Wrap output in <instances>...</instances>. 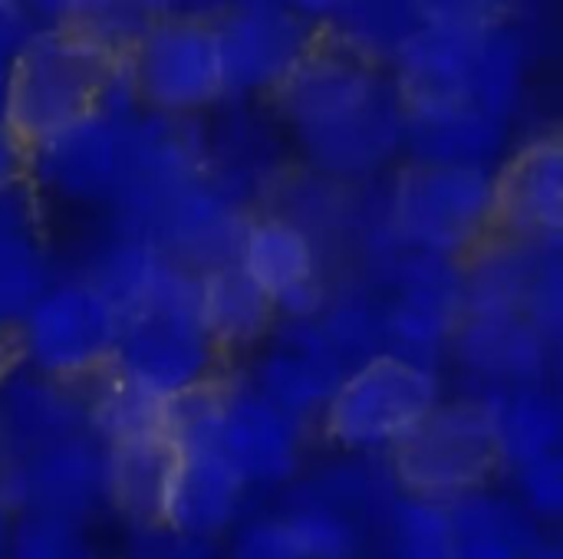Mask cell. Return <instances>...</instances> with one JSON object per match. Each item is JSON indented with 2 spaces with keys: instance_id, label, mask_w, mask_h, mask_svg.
<instances>
[{
  "instance_id": "cell-35",
  "label": "cell",
  "mask_w": 563,
  "mask_h": 559,
  "mask_svg": "<svg viewBox=\"0 0 563 559\" xmlns=\"http://www.w3.org/2000/svg\"><path fill=\"white\" fill-rule=\"evenodd\" d=\"M129 559H221V544L178 534L168 524H148L132 530Z\"/></svg>"
},
{
  "instance_id": "cell-36",
  "label": "cell",
  "mask_w": 563,
  "mask_h": 559,
  "mask_svg": "<svg viewBox=\"0 0 563 559\" xmlns=\"http://www.w3.org/2000/svg\"><path fill=\"white\" fill-rule=\"evenodd\" d=\"M525 316L551 339L561 346V329H563V270H561V250H554L534 287H531V297H528V306H525Z\"/></svg>"
},
{
  "instance_id": "cell-10",
  "label": "cell",
  "mask_w": 563,
  "mask_h": 559,
  "mask_svg": "<svg viewBox=\"0 0 563 559\" xmlns=\"http://www.w3.org/2000/svg\"><path fill=\"white\" fill-rule=\"evenodd\" d=\"M366 280L383 293L386 353L439 369L465 320L462 264L399 250Z\"/></svg>"
},
{
  "instance_id": "cell-24",
  "label": "cell",
  "mask_w": 563,
  "mask_h": 559,
  "mask_svg": "<svg viewBox=\"0 0 563 559\" xmlns=\"http://www.w3.org/2000/svg\"><path fill=\"white\" fill-rule=\"evenodd\" d=\"M175 465L178 448L168 441V435L106 448V507L115 511L132 530L162 524Z\"/></svg>"
},
{
  "instance_id": "cell-22",
  "label": "cell",
  "mask_w": 563,
  "mask_h": 559,
  "mask_svg": "<svg viewBox=\"0 0 563 559\" xmlns=\"http://www.w3.org/2000/svg\"><path fill=\"white\" fill-rule=\"evenodd\" d=\"M475 395L488 412L505 471L561 455L563 405L551 385H515Z\"/></svg>"
},
{
  "instance_id": "cell-15",
  "label": "cell",
  "mask_w": 563,
  "mask_h": 559,
  "mask_svg": "<svg viewBox=\"0 0 563 559\" xmlns=\"http://www.w3.org/2000/svg\"><path fill=\"white\" fill-rule=\"evenodd\" d=\"M0 504L13 517L46 514L86 524L106 507V448L82 432L10 458L0 468Z\"/></svg>"
},
{
  "instance_id": "cell-38",
  "label": "cell",
  "mask_w": 563,
  "mask_h": 559,
  "mask_svg": "<svg viewBox=\"0 0 563 559\" xmlns=\"http://www.w3.org/2000/svg\"><path fill=\"white\" fill-rule=\"evenodd\" d=\"M10 63L7 56H0V119H3V105H7V86H10Z\"/></svg>"
},
{
  "instance_id": "cell-2",
  "label": "cell",
  "mask_w": 563,
  "mask_h": 559,
  "mask_svg": "<svg viewBox=\"0 0 563 559\" xmlns=\"http://www.w3.org/2000/svg\"><path fill=\"white\" fill-rule=\"evenodd\" d=\"M119 63L122 56L73 26L49 23L36 30L10 63L3 125L26 152L36 148L102 102Z\"/></svg>"
},
{
  "instance_id": "cell-25",
  "label": "cell",
  "mask_w": 563,
  "mask_h": 559,
  "mask_svg": "<svg viewBox=\"0 0 563 559\" xmlns=\"http://www.w3.org/2000/svg\"><path fill=\"white\" fill-rule=\"evenodd\" d=\"M317 33L360 59L389 69L402 43L419 30V3H303Z\"/></svg>"
},
{
  "instance_id": "cell-32",
  "label": "cell",
  "mask_w": 563,
  "mask_h": 559,
  "mask_svg": "<svg viewBox=\"0 0 563 559\" xmlns=\"http://www.w3.org/2000/svg\"><path fill=\"white\" fill-rule=\"evenodd\" d=\"M86 524L46 514H16L10 521L3 559H92Z\"/></svg>"
},
{
  "instance_id": "cell-21",
  "label": "cell",
  "mask_w": 563,
  "mask_h": 559,
  "mask_svg": "<svg viewBox=\"0 0 563 559\" xmlns=\"http://www.w3.org/2000/svg\"><path fill=\"white\" fill-rule=\"evenodd\" d=\"M0 432L10 458L82 435V385H63L20 366H7L0 376Z\"/></svg>"
},
{
  "instance_id": "cell-41",
  "label": "cell",
  "mask_w": 563,
  "mask_h": 559,
  "mask_svg": "<svg viewBox=\"0 0 563 559\" xmlns=\"http://www.w3.org/2000/svg\"><path fill=\"white\" fill-rule=\"evenodd\" d=\"M10 366V346H7V336H0V376L7 372Z\"/></svg>"
},
{
  "instance_id": "cell-13",
  "label": "cell",
  "mask_w": 563,
  "mask_h": 559,
  "mask_svg": "<svg viewBox=\"0 0 563 559\" xmlns=\"http://www.w3.org/2000/svg\"><path fill=\"white\" fill-rule=\"evenodd\" d=\"M307 438V422L277 409L247 379L224 376L218 455L247 484V491L294 484L303 471Z\"/></svg>"
},
{
  "instance_id": "cell-33",
  "label": "cell",
  "mask_w": 563,
  "mask_h": 559,
  "mask_svg": "<svg viewBox=\"0 0 563 559\" xmlns=\"http://www.w3.org/2000/svg\"><path fill=\"white\" fill-rule=\"evenodd\" d=\"M221 559H307L284 514L244 517L228 534V550Z\"/></svg>"
},
{
  "instance_id": "cell-5",
  "label": "cell",
  "mask_w": 563,
  "mask_h": 559,
  "mask_svg": "<svg viewBox=\"0 0 563 559\" xmlns=\"http://www.w3.org/2000/svg\"><path fill=\"white\" fill-rule=\"evenodd\" d=\"M383 204L402 250L462 264L495 237V168L402 161L383 191Z\"/></svg>"
},
{
  "instance_id": "cell-26",
  "label": "cell",
  "mask_w": 563,
  "mask_h": 559,
  "mask_svg": "<svg viewBox=\"0 0 563 559\" xmlns=\"http://www.w3.org/2000/svg\"><path fill=\"white\" fill-rule=\"evenodd\" d=\"M459 554L455 559H528L544 540L538 524L505 497L482 491L449 507Z\"/></svg>"
},
{
  "instance_id": "cell-40",
  "label": "cell",
  "mask_w": 563,
  "mask_h": 559,
  "mask_svg": "<svg viewBox=\"0 0 563 559\" xmlns=\"http://www.w3.org/2000/svg\"><path fill=\"white\" fill-rule=\"evenodd\" d=\"M528 559H561V550H558V547H551V544H541V547H538V550H534Z\"/></svg>"
},
{
  "instance_id": "cell-16",
  "label": "cell",
  "mask_w": 563,
  "mask_h": 559,
  "mask_svg": "<svg viewBox=\"0 0 563 559\" xmlns=\"http://www.w3.org/2000/svg\"><path fill=\"white\" fill-rule=\"evenodd\" d=\"M346 369L350 366L317 320H277L251 376L244 379L277 409L313 428Z\"/></svg>"
},
{
  "instance_id": "cell-6",
  "label": "cell",
  "mask_w": 563,
  "mask_h": 559,
  "mask_svg": "<svg viewBox=\"0 0 563 559\" xmlns=\"http://www.w3.org/2000/svg\"><path fill=\"white\" fill-rule=\"evenodd\" d=\"M139 115L142 105L132 92L125 63H119L102 102L89 115L30 148L26 185L36 198H56L66 204H112L129 168Z\"/></svg>"
},
{
  "instance_id": "cell-9",
  "label": "cell",
  "mask_w": 563,
  "mask_h": 559,
  "mask_svg": "<svg viewBox=\"0 0 563 559\" xmlns=\"http://www.w3.org/2000/svg\"><path fill=\"white\" fill-rule=\"evenodd\" d=\"M211 10L158 7L152 26L122 56L142 112L165 119H201L224 102Z\"/></svg>"
},
{
  "instance_id": "cell-19",
  "label": "cell",
  "mask_w": 563,
  "mask_h": 559,
  "mask_svg": "<svg viewBox=\"0 0 563 559\" xmlns=\"http://www.w3.org/2000/svg\"><path fill=\"white\" fill-rule=\"evenodd\" d=\"M511 152V122L472 102L406 105L402 158L442 168H498Z\"/></svg>"
},
{
  "instance_id": "cell-18",
  "label": "cell",
  "mask_w": 563,
  "mask_h": 559,
  "mask_svg": "<svg viewBox=\"0 0 563 559\" xmlns=\"http://www.w3.org/2000/svg\"><path fill=\"white\" fill-rule=\"evenodd\" d=\"M551 343L525 313L508 316H465L449 356L478 382V392L548 385L558 359Z\"/></svg>"
},
{
  "instance_id": "cell-20",
  "label": "cell",
  "mask_w": 563,
  "mask_h": 559,
  "mask_svg": "<svg viewBox=\"0 0 563 559\" xmlns=\"http://www.w3.org/2000/svg\"><path fill=\"white\" fill-rule=\"evenodd\" d=\"M247 484L218 451H178L162 524L221 544L247 514Z\"/></svg>"
},
{
  "instance_id": "cell-3",
  "label": "cell",
  "mask_w": 563,
  "mask_h": 559,
  "mask_svg": "<svg viewBox=\"0 0 563 559\" xmlns=\"http://www.w3.org/2000/svg\"><path fill=\"white\" fill-rule=\"evenodd\" d=\"M221 362L198 320V273L168 260L148 303L122 320L109 369L172 402L221 379Z\"/></svg>"
},
{
  "instance_id": "cell-30",
  "label": "cell",
  "mask_w": 563,
  "mask_h": 559,
  "mask_svg": "<svg viewBox=\"0 0 563 559\" xmlns=\"http://www.w3.org/2000/svg\"><path fill=\"white\" fill-rule=\"evenodd\" d=\"M280 514L307 559H366L369 554V527L303 488H297L294 501Z\"/></svg>"
},
{
  "instance_id": "cell-39",
  "label": "cell",
  "mask_w": 563,
  "mask_h": 559,
  "mask_svg": "<svg viewBox=\"0 0 563 559\" xmlns=\"http://www.w3.org/2000/svg\"><path fill=\"white\" fill-rule=\"evenodd\" d=\"M10 521H13V514L0 504V559L7 554V537H10Z\"/></svg>"
},
{
  "instance_id": "cell-4",
  "label": "cell",
  "mask_w": 563,
  "mask_h": 559,
  "mask_svg": "<svg viewBox=\"0 0 563 559\" xmlns=\"http://www.w3.org/2000/svg\"><path fill=\"white\" fill-rule=\"evenodd\" d=\"M442 399L439 369L379 353L346 369L313 428L350 458H389Z\"/></svg>"
},
{
  "instance_id": "cell-29",
  "label": "cell",
  "mask_w": 563,
  "mask_h": 559,
  "mask_svg": "<svg viewBox=\"0 0 563 559\" xmlns=\"http://www.w3.org/2000/svg\"><path fill=\"white\" fill-rule=\"evenodd\" d=\"M53 264L36 231H0V336H10L53 283Z\"/></svg>"
},
{
  "instance_id": "cell-37",
  "label": "cell",
  "mask_w": 563,
  "mask_h": 559,
  "mask_svg": "<svg viewBox=\"0 0 563 559\" xmlns=\"http://www.w3.org/2000/svg\"><path fill=\"white\" fill-rule=\"evenodd\" d=\"M26 165H30L26 145L0 119V191H10L16 185H26Z\"/></svg>"
},
{
  "instance_id": "cell-42",
  "label": "cell",
  "mask_w": 563,
  "mask_h": 559,
  "mask_svg": "<svg viewBox=\"0 0 563 559\" xmlns=\"http://www.w3.org/2000/svg\"><path fill=\"white\" fill-rule=\"evenodd\" d=\"M10 461V451H7V441H3V432H0V468Z\"/></svg>"
},
{
  "instance_id": "cell-31",
  "label": "cell",
  "mask_w": 563,
  "mask_h": 559,
  "mask_svg": "<svg viewBox=\"0 0 563 559\" xmlns=\"http://www.w3.org/2000/svg\"><path fill=\"white\" fill-rule=\"evenodd\" d=\"M386 559H455L459 537L452 511L399 494L383 521Z\"/></svg>"
},
{
  "instance_id": "cell-7",
  "label": "cell",
  "mask_w": 563,
  "mask_h": 559,
  "mask_svg": "<svg viewBox=\"0 0 563 559\" xmlns=\"http://www.w3.org/2000/svg\"><path fill=\"white\" fill-rule=\"evenodd\" d=\"M399 494L452 507L492 488L505 471L478 395L442 399L386 458Z\"/></svg>"
},
{
  "instance_id": "cell-27",
  "label": "cell",
  "mask_w": 563,
  "mask_h": 559,
  "mask_svg": "<svg viewBox=\"0 0 563 559\" xmlns=\"http://www.w3.org/2000/svg\"><path fill=\"white\" fill-rule=\"evenodd\" d=\"M165 267L168 257L158 247L135 234L112 231V237L89 257L79 277L119 313V320H125L148 303Z\"/></svg>"
},
{
  "instance_id": "cell-12",
  "label": "cell",
  "mask_w": 563,
  "mask_h": 559,
  "mask_svg": "<svg viewBox=\"0 0 563 559\" xmlns=\"http://www.w3.org/2000/svg\"><path fill=\"white\" fill-rule=\"evenodd\" d=\"M224 102L274 99L297 63L320 40L303 7L290 3H234L211 16Z\"/></svg>"
},
{
  "instance_id": "cell-23",
  "label": "cell",
  "mask_w": 563,
  "mask_h": 559,
  "mask_svg": "<svg viewBox=\"0 0 563 559\" xmlns=\"http://www.w3.org/2000/svg\"><path fill=\"white\" fill-rule=\"evenodd\" d=\"M198 320L221 359H228L261 349L277 326V310L238 264H228L198 273Z\"/></svg>"
},
{
  "instance_id": "cell-1",
  "label": "cell",
  "mask_w": 563,
  "mask_h": 559,
  "mask_svg": "<svg viewBox=\"0 0 563 559\" xmlns=\"http://www.w3.org/2000/svg\"><path fill=\"white\" fill-rule=\"evenodd\" d=\"M274 105L307 171L336 185L376 181L402 158L406 102L389 69L323 36L277 89Z\"/></svg>"
},
{
  "instance_id": "cell-28",
  "label": "cell",
  "mask_w": 563,
  "mask_h": 559,
  "mask_svg": "<svg viewBox=\"0 0 563 559\" xmlns=\"http://www.w3.org/2000/svg\"><path fill=\"white\" fill-rule=\"evenodd\" d=\"M82 402H86V435H92L102 448L165 435L168 402L122 379L112 369H106L99 379L82 385Z\"/></svg>"
},
{
  "instance_id": "cell-11",
  "label": "cell",
  "mask_w": 563,
  "mask_h": 559,
  "mask_svg": "<svg viewBox=\"0 0 563 559\" xmlns=\"http://www.w3.org/2000/svg\"><path fill=\"white\" fill-rule=\"evenodd\" d=\"M419 30L396 53L389 76L406 105L472 102L485 33L508 20L501 3H419Z\"/></svg>"
},
{
  "instance_id": "cell-34",
  "label": "cell",
  "mask_w": 563,
  "mask_h": 559,
  "mask_svg": "<svg viewBox=\"0 0 563 559\" xmlns=\"http://www.w3.org/2000/svg\"><path fill=\"white\" fill-rule=\"evenodd\" d=\"M515 478V504L538 524H554L563 514V458L551 455L541 461H531L518 471H511Z\"/></svg>"
},
{
  "instance_id": "cell-8",
  "label": "cell",
  "mask_w": 563,
  "mask_h": 559,
  "mask_svg": "<svg viewBox=\"0 0 563 559\" xmlns=\"http://www.w3.org/2000/svg\"><path fill=\"white\" fill-rule=\"evenodd\" d=\"M119 313L76 273L53 280L7 336L10 366L63 385H86L112 366Z\"/></svg>"
},
{
  "instance_id": "cell-14",
  "label": "cell",
  "mask_w": 563,
  "mask_h": 559,
  "mask_svg": "<svg viewBox=\"0 0 563 559\" xmlns=\"http://www.w3.org/2000/svg\"><path fill=\"white\" fill-rule=\"evenodd\" d=\"M234 264L274 303L277 320H317L333 290L327 250L271 208L247 217Z\"/></svg>"
},
{
  "instance_id": "cell-17",
  "label": "cell",
  "mask_w": 563,
  "mask_h": 559,
  "mask_svg": "<svg viewBox=\"0 0 563 559\" xmlns=\"http://www.w3.org/2000/svg\"><path fill=\"white\" fill-rule=\"evenodd\" d=\"M495 234L534 247H561L563 145L558 132L518 145L495 168Z\"/></svg>"
}]
</instances>
